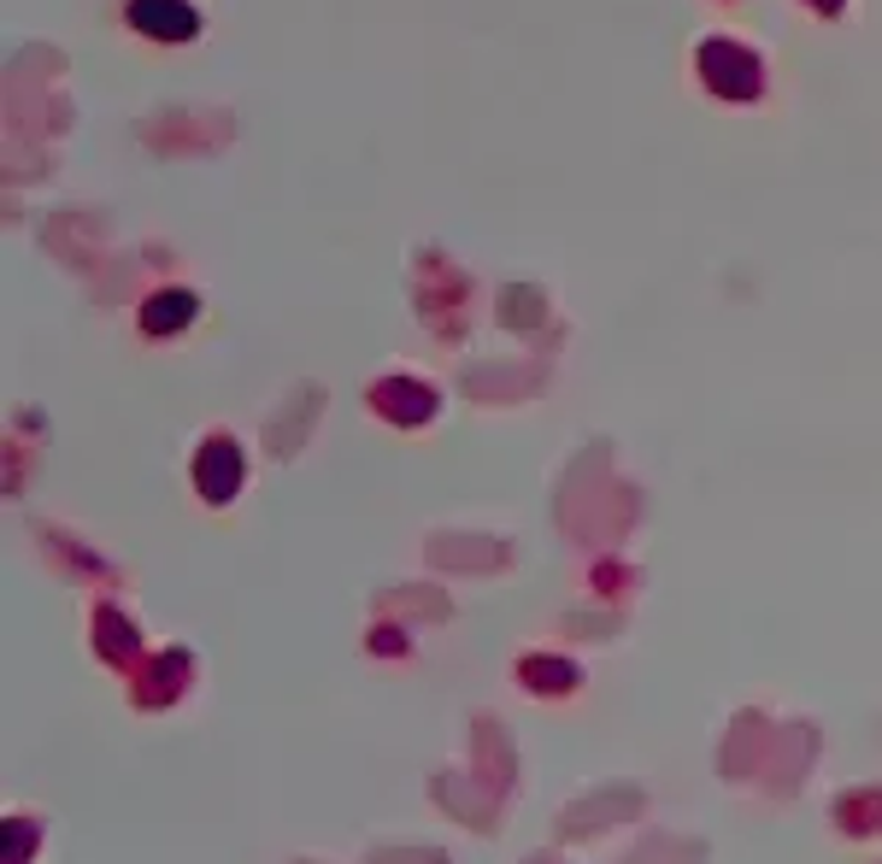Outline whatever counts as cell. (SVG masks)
Here are the masks:
<instances>
[{"instance_id":"obj_1","label":"cell","mask_w":882,"mask_h":864,"mask_svg":"<svg viewBox=\"0 0 882 864\" xmlns=\"http://www.w3.org/2000/svg\"><path fill=\"white\" fill-rule=\"evenodd\" d=\"M130 18L141 30H159V36H189L195 30V18H189L182 0H130Z\"/></svg>"},{"instance_id":"obj_3","label":"cell","mask_w":882,"mask_h":864,"mask_svg":"<svg viewBox=\"0 0 882 864\" xmlns=\"http://www.w3.org/2000/svg\"><path fill=\"white\" fill-rule=\"evenodd\" d=\"M189 318V300H171V306H148V329H166V324H182Z\"/></svg>"},{"instance_id":"obj_2","label":"cell","mask_w":882,"mask_h":864,"mask_svg":"<svg viewBox=\"0 0 882 864\" xmlns=\"http://www.w3.org/2000/svg\"><path fill=\"white\" fill-rule=\"evenodd\" d=\"M236 477H241V470H236V453H230V447L200 453V488H207L212 500H224V494L236 488Z\"/></svg>"}]
</instances>
